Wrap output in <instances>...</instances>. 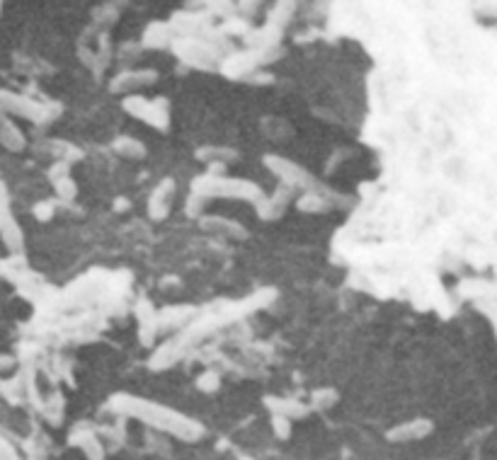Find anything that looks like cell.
<instances>
[{"instance_id": "6da1fadb", "label": "cell", "mask_w": 497, "mask_h": 460, "mask_svg": "<svg viewBox=\"0 0 497 460\" xmlns=\"http://www.w3.org/2000/svg\"><path fill=\"white\" fill-rule=\"evenodd\" d=\"M427 432H429V422H415V424H407V427H403L393 436L395 439H412V436H424Z\"/></svg>"}, {"instance_id": "7a4b0ae2", "label": "cell", "mask_w": 497, "mask_h": 460, "mask_svg": "<svg viewBox=\"0 0 497 460\" xmlns=\"http://www.w3.org/2000/svg\"><path fill=\"white\" fill-rule=\"evenodd\" d=\"M242 460H252V458H242Z\"/></svg>"}]
</instances>
